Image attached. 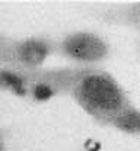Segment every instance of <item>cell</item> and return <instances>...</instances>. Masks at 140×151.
<instances>
[{
    "label": "cell",
    "instance_id": "obj_1",
    "mask_svg": "<svg viewBox=\"0 0 140 151\" xmlns=\"http://www.w3.org/2000/svg\"><path fill=\"white\" fill-rule=\"evenodd\" d=\"M69 97L102 127L112 115L133 103L120 81L99 67H89L75 84Z\"/></svg>",
    "mask_w": 140,
    "mask_h": 151
},
{
    "label": "cell",
    "instance_id": "obj_2",
    "mask_svg": "<svg viewBox=\"0 0 140 151\" xmlns=\"http://www.w3.org/2000/svg\"><path fill=\"white\" fill-rule=\"evenodd\" d=\"M75 65L98 67L111 55V45L98 32L78 29L56 39V52Z\"/></svg>",
    "mask_w": 140,
    "mask_h": 151
},
{
    "label": "cell",
    "instance_id": "obj_3",
    "mask_svg": "<svg viewBox=\"0 0 140 151\" xmlns=\"http://www.w3.org/2000/svg\"><path fill=\"white\" fill-rule=\"evenodd\" d=\"M56 52V39L47 35H31L13 38L12 42V67L22 70H37L45 65Z\"/></svg>",
    "mask_w": 140,
    "mask_h": 151
},
{
    "label": "cell",
    "instance_id": "obj_4",
    "mask_svg": "<svg viewBox=\"0 0 140 151\" xmlns=\"http://www.w3.org/2000/svg\"><path fill=\"white\" fill-rule=\"evenodd\" d=\"M98 18L108 25L127 26L136 31L140 29V1L120 4L111 9H105L98 13Z\"/></svg>",
    "mask_w": 140,
    "mask_h": 151
},
{
    "label": "cell",
    "instance_id": "obj_5",
    "mask_svg": "<svg viewBox=\"0 0 140 151\" xmlns=\"http://www.w3.org/2000/svg\"><path fill=\"white\" fill-rule=\"evenodd\" d=\"M105 127L112 128L115 131L121 132L124 135L128 137H139L140 134V112L139 108L134 103L127 105L125 108H123L120 112L112 115Z\"/></svg>",
    "mask_w": 140,
    "mask_h": 151
},
{
    "label": "cell",
    "instance_id": "obj_6",
    "mask_svg": "<svg viewBox=\"0 0 140 151\" xmlns=\"http://www.w3.org/2000/svg\"><path fill=\"white\" fill-rule=\"evenodd\" d=\"M0 92L16 97H28V80L19 68L0 65Z\"/></svg>",
    "mask_w": 140,
    "mask_h": 151
},
{
    "label": "cell",
    "instance_id": "obj_7",
    "mask_svg": "<svg viewBox=\"0 0 140 151\" xmlns=\"http://www.w3.org/2000/svg\"><path fill=\"white\" fill-rule=\"evenodd\" d=\"M28 97L35 103H47L59 96L50 86L41 81H28Z\"/></svg>",
    "mask_w": 140,
    "mask_h": 151
},
{
    "label": "cell",
    "instance_id": "obj_8",
    "mask_svg": "<svg viewBox=\"0 0 140 151\" xmlns=\"http://www.w3.org/2000/svg\"><path fill=\"white\" fill-rule=\"evenodd\" d=\"M12 42L10 35L0 32V65H12Z\"/></svg>",
    "mask_w": 140,
    "mask_h": 151
},
{
    "label": "cell",
    "instance_id": "obj_9",
    "mask_svg": "<svg viewBox=\"0 0 140 151\" xmlns=\"http://www.w3.org/2000/svg\"><path fill=\"white\" fill-rule=\"evenodd\" d=\"M0 151H7V147H6V139L3 137V134L0 131Z\"/></svg>",
    "mask_w": 140,
    "mask_h": 151
}]
</instances>
